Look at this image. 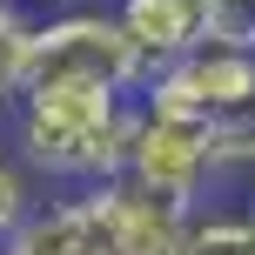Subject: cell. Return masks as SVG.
<instances>
[{
  "instance_id": "3",
  "label": "cell",
  "mask_w": 255,
  "mask_h": 255,
  "mask_svg": "<svg viewBox=\"0 0 255 255\" xmlns=\"http://www.w3.org/2000/svg\"><path fill=\"white\" fill-rule=\"evenodd\" d=\"M215 175H222V161H215V141H208L202 115H161V108L141 101V134H134V154H128V181H141L148 195L195 215Z\"/></svg>"
},
{
  "instance_id": "6",
  "label": "cell",
  "mask_w": 255,
  "mask_h": 255,
  "mask_svg": "<svg viewBox=\"0 0 255 255\" xmlns=\"http://www.w3.org/2000/svg\"><path fill=\"white\" fill-rule=\"evenodd\" d=\"M7 255H121V235L108 222L101 195L74 188L67 202H47L20 235L7 242Z\"/></svg>"
},
{
  "instance_id": "10",
  "label": "cell",
  "mask_w": 255,
  "mask_h": 255,
  "mask_svg": "<svg viewBox=\"0 0 255 255\" xmlns=\"http://www.w3.org/2000/svg\"><path fill=\"white\" fill-rule=\"evenodd\" d=\"M34 215L40 208H34V195H27V161H13V154L0 148V249H7Z\"/></svg>"
},
{
  "instance_id": "9",
  "label": "cell",
  "mask_w": 255,
  "mask_h": 255,
  "mask_svg": "<svg viewBox=\"0 0 255 255\" xmlns=\"http://www.w3.org/2000/svg\"><path fill=\"white\" fill-rule=\"evenodd\" d=\"M208 141H215L222 168H255V94L222 108V115H208Z\"/></svg>"
},
{
  "instance_id": "4",
  "label": "cell",
  "mask_w": 255,
  "mask_h": 255,
  "mask_svg": "<svg viewBox=\"0 0 255 255\" xmlns=\"http://www.w3.org/2000/svg\"><path fill=\"white\" fill-rule=\"evenodd\" d=\"M255 94V54L249 47H222V40H208L202 54H188V61L161 67V74L148 81V94L141 101L161 108V115H222V108L249 101Z\"/></svg>"
},
{
  "instance_id": "1",
  "label": "cell",
  "mask_w": 255,
  "mask_h": 255,
  "mask_svg": "<svg viewBox=\"0 0 255 255\" xmlns=\"http://www.w3.org/2000/svg\"><path fill=\"white\" fill-rule=\"evenodd\" d=\"M141 101L115 88H27L13 101V148L34 175L67 188H101L128 175Z\"/></svg>"
},
{
  "instance_id": "2",
  "label": "cell",
  "mask_w": 255,
  "mask_h": 255,
  "mask_svg": "<svg viewBox=\"0 0 255 255\" xmlns=\"http://www.w3.org/2000/svg\"><path fill=\"white\" fill-rule=\"evenodd\" d=\"M154 67L128 40L115 7H61L34 34V67L27 88H115V94H148Z\"/></svg>"
},
{
  "instance_id": "8",
  "label": "cell",
  "mask_w": 255,
  "mask_h": 255,
  "mask_svg": "<svg viewBox=\"0 0 255 255\" xmlns=\"http://www.w3.org/2000/svg\"><path fill=\"white\" fill-rule=\"evenodd\" d=\"M34 34L40 20L20 0H0V108H13L27 94V67H34Z\"/></svg>"
},
{
  "instance_id": "7",
  "label": "cell",
  "mask_w": 255,
  "mask_h": 255,
  "mask_svg": "<svg viewBox=\"0 0 255 255\" xmlns=\"http://www.w3.org/2000/svg\"><path fill=\"white\" fill-rule=\"evenodd\" d=\"M175 255H255V208H195Z\"/></svg>"
},
{
  "instance_id": "5",
  "label": "cell",
  "mask_w": 255,
  "mask_h": 255,
  "mask_svg": "<svg viewBox=\"0 0 255 255\" xmlns=\"http://www.w3.org/2000/svg\"><path fill=\"white\" fill-rule=\"evenodd\" d=\"M108 7H115V20L128 27V40L141 47V61L154 74L215 40V7L208 0H108Z\"/></svg>"
},
{
  "instance_id": "12",
  "label": "cell",
  "mask_w": 255,
  "mask_h": 255,
  "mask_svg": "<svg viewBox=\"0 0 255 255\" xmlns=\"http://www.w3.org/2000/svg\"><path fill=\"white\" fill-rule=\"evenodd\" d=\"M0 255H7V249H0Z\"/></svg>"
},
{
  "instance_id": "11",
  "label": "cell",
  "mask_w": 255,
  "mask_h": 255,
  "mask_svg": "<svg viewBox=\"0 0 255 255\" xmlns=\"http://www.w3.org/2000/svg\"><path fill=\"white\" fill-rule=\"evenodd\" d=\"M40 7H47V13H61V7H88V0H40Z\"/></svg>"
}]
</instances>
